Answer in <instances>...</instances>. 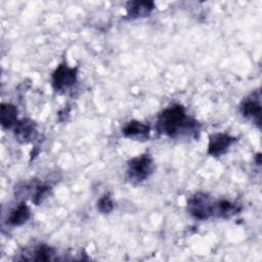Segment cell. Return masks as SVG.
Returning a JSON list of instances; mask_svg holds the SVG:
<instances>
[{"label": "cell", "instance_id": "30bf717a", "mask_svg": "<svg viewBox=\"0 0 262 262\" xmlns=\"http://www.w3.org/2000/svg\"><path fill=\"white\" fill-rule=\"evenodd\" d=\"M242 210L241 205L227 200H219L214 204V216L228 218Z\"/></svg>", "mask_w": 262, "mask_h": 262}, {"label": "cell", "instance_id": "7c38bea8", "mask_svg": "<svg viewBox=\"0 0 262 262\" xmlns=\"http://www.w3.org/2000/svg\"><path fill=\"white\" fill-rule=\"evenodd\" d=\"M1 125L3 128H11L17 123V108L11 103H2L0 111Z\"/></svg>", "mask_w": 262, "mask_h": 262}, {"label": "cell", "instance_id": "8fae6325", "mask_svg": "<svg viewBox=\"0 0 262 262\" xmlns=\"http://www.w3.org/2000/svg\"><path fill=\"white\" fill-rule=\"evenodd\" d=\"M31 217L30 208L26 203L19 204L15 209H13L7 219V222L12 226H20L26 223Z\"/></svg>", "mask_w": 262, "mask_h": 262}, {"label": "cell", "instance_id": "277c9868", "mask_svg": "<svg viewBox=\"0 0 262 262\" xmlns=\"http://www.w3.org/2000/svg\"><path fill=\"white\" fill-rule=\"evenodd\" d=\"M77 68L69 67L66 62L57 66L52 73L51 83L55 91H64L73 87L77 82Z\"/></svg>", "mask_w": 262, "mask_h": 262}, {"label": "cell", "instance_id": "52a82bcc", "mask_svg": "<svg viewBox=\"0 0 262 262\" xmlns=\"http://www.w3.org/2000/svg\"><path fill=\"white\" fill-rule=\"evenodd\" d=\"M155 9V3L152 1L135 0L129 1L126 4L127 16L130 18L145 17Z\"/></svg>", "mask_w": 262, "mask_h": 262}, {"label": "cell", "instance_id": "4fadbf2b", "mask_svg": "<svg viewBox=\"0 0 262 262\" xmlns=\"http://www.w3.org/2000/svg\"><path fill=\"white\" fill-rule=\"evenodd\" d=\"M53 255H54V250L51 247H49L48 245L40 244L34 249L33 256H32L31 260L48 261V260L52 259Z\"/></svg>", "mask_w": 262, "mask_h": 262}, {"label": "cell", "instance_id": "5b68a950", "mask_svg": "<svg viewBox=\"0 0 262 262\" xmlns=\"http://www.w3.org/2000/svg\"><path fill=\"white\" fill-rule=\"evenodd\" d=\"M241 112L247 119L252 120L260 127L261 125V94L260 90L252 92L241 103Z\"/></svg>", "mask_w": 262, "mask_h": 262}, {"label": "cell", "instance_id": "3957f363", "mask_svg": "<svg viewBox=\"0 0 262 262\" xmlns=\"http://www.w3.org/2000/svg\"><path fill=\"white\" fill-rule=\"evenodd\" d=\"M214 204L212 198L205 192H196L187 201L188 212L200 220L214 216Z\"/></svg>", "mask_w": 262, "mask_h": 262}, {"label": "cell", "instance_id": "6da1fadb", "mask_svg": "<svg viewBox=\"0 0 262 262\" xmlns=\"http://www.w3.org/2000/svg\"><path fill=\"white\" fill-rule=\"evenodd\" d=\"M157 130L171 138L180 136H198L200 124L194 119L188 117L184 107L174 104L165 108L157 120Z\"/></svg>", "mask_w": 262, "mask_h": 262}, {"label": "cell", "instance_id": "9a60e30c", "mask_svg": "<svg viewBox=\"0 0 262 262\" xmlns=\"http://www.w3.org/2000/svg\"><path fill=\"white\" fill-rule=\"evenodd\" d=\"M50 191V187L47 185H36L34 194L32 195V202L35 205H39L43 202V200L48 195Z\"/></svg>", "mask_w": 262, "mask_h": 262}, {"label": "cell", "instance_id": "5bb4252c", "mask_svg": "<svg viewBox=\"0 0 262 262\" xmlns=\"http://www.w3.org/2000/svg\"><path fill=\"white\" fill-rule=\"evenodd\" d=\"M114 209V202L108 193L103 194L97 201V210L102 214H107Z\"/></svg>", "mask_w": 262, "mask_h": 262}, {"label": "cell", "instance_id": "ba28073f", "mask_svg": "<svg viewBox=\"0 0 262 262\" xmlns=\"http://www.w3.org/2000/svg\"><path fill=\"white\" fill-rule=\"evenodd\" d=\"M36 124L30 119L17 121L14 125V135L20 142H29L36 137Z\"/></svg>", "mask_w": 262, "mask_h": 262}, {"label": "cell", "instance_id": "9c48e42d", "mask_svg": "<svg viewBox=\"0 0 262 262\" xmlns=\"http://www.w3.org/2000/svg\"><path fill=\"white\" fill-rule=\"evenodd\" d=\"M122 133L128 138L146 139L149 136V126L139 121H131L125 125Z\"/></svg>", "mask_w": 262, "mask_h": 262}, {"label": "cell", "instance_id": "7a4b0ae2", "mask_svg": "<svg viewBox=\"0 0 262 262\" xmlns=\"http://www.w3.org/2000/svg\"><path fill=\"white\" fill-rule=\"evenodd\" d=\"M155 164L148 154L136 156L128 161L127 177L130 181L139 183L144 181L152 173Z\"/></svg>", "mask_w": 262, "mask_h": 262}, {"label": "cell", "instance_id": "8992f818", "mask_svg": "<svg viewBox=\"0 0 262 262\" xmlns=\"http://www.w3.org/2000/svg\"><path fill=\"white\" fill-rule=\"evenodd\" d=\"M237 139L225 133H214L209 137L207 152L212 157H219L225 154Z\"/></svg>", "mask_w": 262, "mask_h": 262}]
</instances>
